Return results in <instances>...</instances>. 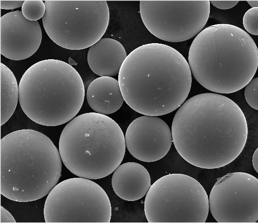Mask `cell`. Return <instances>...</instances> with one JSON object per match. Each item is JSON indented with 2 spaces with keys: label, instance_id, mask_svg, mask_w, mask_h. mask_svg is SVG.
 Instances as JSON below:
<instances>
[{
  "label": "cell",
  "instance_id": "7402d4cb",
  "mask_svg": "<svg viewBox=\"0 0 258 223\" xmlns=\"http://www.w3.org/2000/svg\"><path fill=\"white\" fill-rule=\"evenodd\" d=\"M213 6L217 8L223 10L231 9L238 4L239 1H209Z\"/></svg>",
  "mask_w": 258,
  "mask_h": 223
},
{
  "label": "cell",
  "instance_id": "3957f363",
  "mask_svg": "<svg viewBox=\"0 0 258 223\" xmlns=\"http://www.w3.org/2000/svg\"><path fill=\"white\" fill-rule=\"evenodd\" d=\"M188 64L195 79L217 93L237 91L253 78L258 66L257 49L250 35L227 24L206 27L194 38Z\"/></svg>",
  "mask_w": 258,
  "mask_h": 223
},
{
  "label": "cell",
  "instance_id": "ffe728a7",
  "mask_svg": "<svg viewBox=\"0 0 258 223\" xmlns=\"http://www.w3.org/2000/svg\"><path fill=\"white\" fill-rule=\"evenodd\" d=\"M244 96L248 105L252 108L258 109V78H252L245 86Z\"/></svg>",
  "mask_w": 258,
  "mask_h": 223
},
{
  "label": "cell",
  "instance_id": "5b68a950",
  "mask_svg": "<svg viewBox=\"0 0 258 223\" xmlns=\"http://www.w3.org/2000/svg\"><path fill=\"white\" fill-rule=\"evenodd\" d=\"M81 76L72 66L57 59L39 61L23 74L19 101L26 115L45 126H57L73 119L84 100Z\"/></svg>",
  "mask_w": 258,
  "mask_h": 223
},
{
  "label": "cell",
  "instance_id": "30bf717a",
  "mask_svg": "<svg viewBox=\"0 0 258 223\" xmlns=\"http://www.w3.org/2000/svg\"><path fill=\"white\" fill-rule=\"evenodd\" d=\"M140 13L146 29L154 36L180 42L197 36L209 17V0H142Z\"/></svg>",
  "mask_w": 258,
  "mask_h": 223
},
{
  "label": "cell",
  "instance_id": "9c48e42d",
  "mask_svg": "<svg viewBox=\"0 0 258 223\" xmlns=\"http://www.w3.org/2000/svg\"><path fill=\"white\" fill-rule=\"evenodd\" d=\"M111 211L105 190L91 179L79 177L57 184L44 207L47 223H109Z\"/></svg>",
  "mask_w": 258,
  "mask_h": 223
},
{
  "label": "cell",
  "instance_id": "9a60e30c",
  "mask_svg": "<svg viewBox=\"0 0 258 223\" xmlns=\"http://www.w3.org/2000/svg\"><path fill=\"white\" fill-rule=\"evenodd\" d=\"M126 57L125 50L119 42L111 38H101L90 47L88 62L97 75L112 77L119 74Z\"/></svg>",
  "mask_w": 258,
  "mask_h": 223
},
{
  "label": "cell",
  "instance_id": "d4e9b609",
  "mask_svg": "<svg viewBox=\"0 0 258 223\" xmlns=\"http://www.w3.org/2000/svg\"><path fill=\"white\" fill-rule=\"evenodd\" d=\"M246 2L252 8H257L258 7L257 0H247Z\"/></svg>",
  "mask_w": 258,
  "mask_h": 223
},
{
  "label": "cell",
  "instance_id": "8fae6325",
  "mask_svg": "<svg viewBox=\"0 0 258 223\" xmlns=\"http://www.w3.org/2000/svg\"><path fill=\"white\" fill-rule=\"evenodd\" d=\"M209 208L219 223H254L258 220V180L242 172L217 179L209 197Z\"/></svg>",
  "mask_w": 258,
  "mask_h": 223
},
{
  "label": "cell",
  "instance_id": "ac0fdd59",
  "mask_svg": "<svg viewBox=\"0 0 258 223\" xmlns=\"http://www.w3.org/2000/svg\"><path fill=\"white\" fill-rule=\"evenodd\" d=\"M46 11L45 3L41 0H26L22 7L24 17L31 21L42 18Z\"/></svg>",
  "mask_w": 258,
  "mask_h": 223
},
{
  "label": "cell",
  "instance_id": "603a6c76",
  "mask_svg": "<svg viewBox=\"0 0 258 223\" xmlns=\"http://www.w3.org/2000/svg\"><path fill=\"white\" fill-rule=\"evenodd\" d=\"M1 223H15V218L12 214L3 206H1Z\"/></svg>",
  "mask_w": 258,
  "mask_h": 223
},
{
  "label": "cell",
  "instance_id": "277c9868",
  "mask_svg": "<svg viewBox=\"0 0 258 223\" xmlns=\"http://www.w3.org/2000/svg\"><path fill=\"white\" fill-rule=\"evenodd\" d=\"M60 153L45 135L31 129L12 132L1 140V193L29 202L48 194L62 169Z\"/></svg>",
  "mask_w": 258,
  "mask_h": 223
},
{
  "label": "cell",
  "instance_id": "6da1fadb",
  "mask_svg": "<svg viewBox=\"0 0 258 223\" xmlns=\"http://www.w3.org/2000/svg\"><path fill=\"white\" fill-rule=\"evenodd\" d=\"M173 142L189 163L219 168L243 149L248 129L245 117L233 100L215 93L195 95L178 109L171 125Z\"/></svg>",
  "mask_w": 258,
  "mask_h": 223
},
{
  "label": "cell",
  "instance_id": "2e32d148",
  "mask_svg": "<svg viewBox=\"0 0 258 223\" xmlns=\"http://www.w3.org/2000/svg\"><path fill=\"white\" fill-rule=\"evenodd\" d=\"M87 99L93 110L105 115L117 112L124 101L118 80L108 76H101L90 83Z\"/></svg>",
  "mask_w": 258,
  "mask_h": 223
},
{
  "label": "cell",
  "instance_id": "7c38bea8",
  "mask_svg": "<svg viewBox=\"0 0 258 223\" xmlns=\"http://www.w3.org/2000/svg\"><path fill=\"white\" fill-rule=\"evenodd\" d=\"M125 140L129 153L137 160L146 162L162 158L173 143L171 132L167 124L157 116L146 115L131 123Z\"/></svg>",
  "mask_w": 258,
  "mask_h": 223
},
{
  "label": "cell",
  "instance_id": "ba28073f",
  "mask_svg": "<svg viewBox=\"0 0 258 223\" xmlns=\"http://www.w3.org/2000/svg\"><path fill=\"white\" fill-rule=\"evenodd\" d=\"M209 210L204 187L183 174H169L157 180L144 200V212L150 223H204Z\"/></svg>",
  "mask_w": 258,
  "mask_h": 223
},
{
  "label": "cell",
  "instance_id": "d6986e66",
  "mask_svg": "<svg viewBox=\"0 0 258 223\" xmlns=\"http://www.w3.org/2000/svg\"><path fill=\"white\" fill-rule=\"evenodd\" d=\"M258 8H251L244 14L243 18L244 28L249 33L258 35Z\"/></svg>",
  "mask_w": 258,
  "mask_h": 223
},
{
  "label": "cell",
  "instance_id": "cb8c5ba5",
  "mask_svg": "<svg viewBox=\"0 0 258 223\" xmlns=\"http://www.w3.org/2000/svg\"><path fill=\"white\" fill-rule=\"evenodd\" d=\"M252 162L255 171L258 172V149L256 148L252 156Z\"/></svg>",
  "mask_w": 258,
  "mask_h": 223
},
{
  "label": "cell",
  "instance_id": "44dd1931",
  "mask_svg": "<svg viewBox=\"0 0 258 223\" xmlns=\"http://www.w3.org/2000/svg\"><path fill=\"white\" fill-rule=\"evenodd\" d=\"M25 1L24 0H1V9L5 10H13L22 7Z\"/></svg>",
  "mask_w": 258,
  "mask_h": 223
},
{
  "label": "cell",
  "instance_id": "4fadbf2b",
  "mask_svg": "<svg viewBox=\"0 0 258 223\" xmlns=\"http://www.w3.org/2000/svg\"><path fill=\"white\" fill-rule=\"evenodd\" d=\"M42 31L37 21L26 19L22 11L11 12L1 18V54L14 60L27 59L38 49Z\"/></svg>",
  "mask_w": 258,
  "mask_h": 223
},
{
  "label": "cell",
  "instance_id": "e0dca14e",
  "mask_svg": "<svg viewBox=\"0 0 258 223\" xmlns=\"http://www.w3.org/2000/svg\"><path fill=\"white\" fill-rule=\"evenodd\" d=\"M19 100V85L13 72L1 63V125L14 114Z\"/></svg>",
  "mask_w": 258,
  "mask_h": 223
},
{
  "label": "cell",
  "instance_id": "52a82bcc",
  "mask_svg": "<svg viewBox=\"0 0 258 223\" xmlns=\"http://www.w3.org/2000/svg\"><path fill=\"white\" fill-rule=\"evenodd\" d=\"M42 18L48 37L61 47H90L105 33L110 18L104 0H46Z\"/></svg>",
  "mask_w": 258,
  "mask_h": 223
},
{
  "label": "cell",
  "instance_id": "5bb4252c",
  "mask_svg": "<svg viewBox=\"0 0 258 223\" xmlns=\"http://www.w3.org/2000/svg\"><path fill=\"white\" fill-rule=\"evenodd\" d=\"M151 184L147 169L136 162L120 165L114 171L112 185L115 193L127 201H135L144 196Z\"/></svg>",
  "mask_w": 258,
  "mask_h": 223
},
{
  "label": "cell",
  "instance_id": "8992f818",
  "mask_svg": "<svg viewBox=\"0 0 258 223\" xmlns=\"http://www.w3.org/2000/svg\"><path fill=\"white\" fill-rule=\"evenodd\" d=\"M126 150L125 136L109 117L85 113L74 118L60 136L59 152L70 172L79 177H105L120 165Z\"/></svg>",
  "mask_w": 258,
  "mask_h": 223
},
{
  "label": "cell",
  "instance_id": "7a4b0ae2",
  "mask_svg": "<svg viewBox=\"0 0 258 223\" xmlns=\"http://www.w3.org/2000/svg\"><path fill=\"white\" fill-rule=\"evenodd\" d=\"M118 82L130 107L144 115L157 117L174 112L185 101L192 73L188 62L177 50L149 43L127 56Z\"/></svg>",
  "mask_w": 258,
  "mask_h": 223
}]
</instances>
